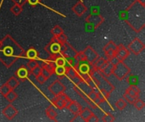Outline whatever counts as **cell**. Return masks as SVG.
<instances>
[{
	"mask_svg": "<svg viewBox=\"0 0 145 122\" xmlns=\"http://www.w3.org/2000/svg\"><path fill=\"white\" fill-rule=\"evenodd\" d=\"M23 54L24 49L9 35L0 41V61L7 68L11 67Z\"/></svg>",
	"mask_w": 145,
	"mask_h": 122,
	"instance_id": "cell-1",
	"label": "cell"
},
{
	"mask_svg": "<svg viewBox=\"0 0 145 122\" xmlns=\"http://www.w3.org/2000/svg\"><path fill=\"white\" fill-rule=\"evenodd\" d=\"M144 5L138 2H134L127 8L123 15L125 21L135 31L144 30L145 26V11Z\"/></svg>",
	"mask_w": 145,
	"mask_h": 122,
	"instance_id": "cell-2",
	"label": "cell"
},
{
	"mask_svg": "<svg viewBox=\"0 0 145 122\" xmlns=\"http://www.w3.org/2000/svg\"><path fill=\"white\" fill-rule=\"evenodd\" d=\"M91 78L95 85V87L100 90H105L110 93L115 90V87L108 80V77L105 76L100 71L95 70L91 76Z\"/></svg>",
	"mask_w": 145,
	"mask_h": 122,
	"instance_id": "cell-3",
	"label": "cell"
},
{
	"mask_svg": "<svg viewBox=\"0 0 145 122\" xmlns=\"http://www.w3.org/2000/svg\"><path fill=\"white\" fill-rule=\"evenodd\" d=\"M130 73L131 69L124 63V61H117L114 64V70L112 75H114L118 80H124L130 75Z\"/></svg>",
	"mask_w": 145,
	"mask_h": 122,
	"instance_id": "cell-4",
	"label": "cell"
},
{
	"mask_svg": "<svg viewBox=\"0 0 145 122\" xmlns=\"http://www.w3.org/2000/svg\"><path fill=\"white\" fill-rule=\"evenodd\" d=\"M104 50V53L105 54V57H106V59L110 62L112 61L116 56V50H117V45L113 42V41H110L103 48Z\"/></svg>",
	"mask_w": 145,
	"mask_h": 122,
	"instance_id": "cell-5",
	"label": "cell"
},
{
	"mask_svg": "<svg viewBox=\"0 0 145 122\" xmlns=\"http://www.w3.org/2000/svg\"><path fill=\"white\" fill-rule=\"evenodd\" d=\"M71 101V99L64 93L58 96H55V98L52 99L53 104L59 110H63L64 108H66L67 104Z\"/></svg>",
	"mask_w": 145,
	"mask_h": 122,
	"instance_id": "cell-6",
	"label": "cell"
},
{
	"mask_svg": "<svg viewBox=\"0 0 145 122\" xmlns=\"http://www.w3.org/2000/svg\"><path fill=\"white\" fill-rule=\"evenodd\" d=\"M144 43L139 38H135L129 43L127 49L130 53H133L135 55H138L144 49Z\"/></svg>",
	"mask_w": 145,
	"mask_h": 122,
	"instance_id": "cell-7",
	"label": "cell"
},
{
	"mask_svg": "<svg viewBox=\"0 0 145 122\" xmlns=\"http://www.w3.org/2000/svg\"><path fill=\"white\" fill-rule=\"evenodd\" d=\"M76 53L77 52L76 49L73 48V47L68 42H65L60 46V54L65 59H74Z\"/></svg>",
	"mask_w": 145,
	"mask_h": 122,
	"instance_id": "cell-8",
	"label": "cell"
},
{
	"mask_svg": "<svg viewBox=\"0 0 145 122\" xmlns=\"http://www.w3.org/2000/svg\"><path fill=\"white\" fill-rule=\"evenodd\" d=\"M104 21H105V18L98 14H91L86 18V22L88 25L93 26L94 29L98 28Z\"/></svg>",
	"mask_w": 145,
	"mask_h": 122,
	"instance_id": "cell-9",
	"label": "cell"
},
{
	"mask_svg": "<svg viewBox=\"0 0 145 122\" xmlns=\"http://www.w3.org/2000/svg\"><path fill=\"white\" fill-rule=\"evenodd\" d=\"M44 49L48 52V53L49 55L59 54V53H60V44L57 42L56 37H53L50 42L48 45L45 46Z\"/></svg>",
	"mask_w": 145,
	"mask_h": 122,
	"instance_id": "cell-10",
	"label": "cell"
},
{
	"mask_svg": "<svg viewBox=\"0 0 145 122\" xmlns=\"http://www.w3.org/2000/svg\"><path fill=\"white\" fill-rule=\"evenodd\" d=\"M48 90L54 96H58V95H59V94H61L66 91V87L62 82L56 80L48 87Z\"/></svg>",
	"mask_w": 145,
	"mask_h": 122,
	"instance_id": "cell-11",
	"label": "cell"
},
{
	"mask_svg": "<svg viewBox=\"0 0 145 122\" xmlns=\"http://www.w3.org/2000/svg\"><path fill=\"white\" fill-rule=\"evenodd\" d=\"M2 114L7 120H13L17 115H18V110H16L15 107H14L12 104H8L6 107H4L2 110Z\"/></svg>",
	"mask_w": 145,
	"mask_h": 122,
	"instance_id": "cell-12",
	"label": "cell"
},
{
	"mask_svg": "<svg viewBox=\"0 0 145 122\" xmlns=\"http://www.w3.org/2000/svg\"><path fill=\"white\" fill-rule=\"evenodd\" d=\"M129 54H130L129 50L123 44L117 45V50H116V59L118 61H124L126 59H127Z\"/></svg>",
	"mask_w": 145,
	"mask_h": 122,
	"instance_id": "cell-13",
	"label": "cell"
},
{
	"mask_svg": "<svg viewBox=\"0 0 145 122\" xmlns=\"http://www.w3.org/2000/svg\"><path fill=\"white\" fill-rule=\"evenodd\" d=\"M83 53H84V54H85V56H86L87 61H88V63H90V64H92V63L99 57L98 53H97L92 47H90V46L87 47V48L84 49Z\"/></svg>",
	"mask_w": 145,
	"mask_h": 122,
	"instance_id": "cell-14",
	"label": "cell"
},
{
	"mask_svg": "<svg viewBox=\"0 0 145 122\" xmlns=\"http://www.w3.org/2000/svg\"><path fill=\"white\" fill-rule=\"evenodd\" d=\"M88 10L87 6L82 2V1H78L73 7H72V11L76 14V15L77 16H82Z\"/></svg>",
	"mask_w": 145,
	"mask_h": 122,
	"instance_id": "cell-15",
	"label": "cell"
},
{
	"mask_svg": "<svg viewBox=\"0 0 145 122\" xmlns=\"http://www.w3.org/2000/svg\"><path fill=\"white\" fill-rule=\"evenodd\" d=\"M108 63H109V61H108L106 59H104V58H101V57L99 56V57L92 63V65H93V67L94 68L95 70L101 71V70L107 65Z\"/></svg>",
	"mask_w": 145,
	"mask_h": 122,
	"instance_id": "cell-16",
	"label": "cell"
},
{
	"mask_svg": "<svg viewBox=\"0 0 145 122\" xmlns=\"http://www.w3.org/2000/svg\"><path fill=\"white\" fill-rule=\"evenodd\" d=\"M66 108L69 110V111L71 113H72L74 115H79L81 110H82V106L80 105V104H78L76 101H73L71 100L66 106Z\"/></svg>",
	"mask_w": 145,
	"mask_h": 122,
	"instance_id": "cell-17",
	"label": "cell"
},
{
	"mask_svg": "<svg viewBox=\"0 0 145 122\" xmlns=\"http://www.w3.org/2000/svg\"><path fill=\"white\" fill-rule=\"evenodd\" d=\"M126 93L127 94H129L130 96L133 97L134 99H138L139 95H140V89L138 88V87L137 85H131L127 90Z\"/></svg>",
	"mask_w": 145,
	"mask_h": 122,
	"instance_id": "cell-18",
	"label": "cell"
},
{
	"mask_svg": "<svg viewBox=\"0 0 145 122\" xmlns=\"http://www.w3.org/2000/svg\"><path fill=\"white\" fill-rule=\"evenodd\" d=\"M93 89L96 91L98 99L101 101V103L105 102V101L109 99L110 94V93H108V92H106V91H105V90H100V89H99V88L97 89V87H94Z\"/></svg>",
	"mask_w": 145,
	"mask_h": 122,
	"instance_id": "cell-19",
	"label": "cell"
},
{
	"mask_svg": "<svg viewBox=\"0 0 145 122\" xmlns=\"http://www.w3.org/2000/svg\"><path fill=\"white\" fill-rule=\"evenodd\" d=\"M28 74H29V70L24 66L19 68L15 72V76H17V77H19L22 81H24V80H25L27 78Z\"/></svg>",
	"mask_w": 145,
	"mask_h": 122,
	"instance_id": "cell-20",
	"label": "cell"
},
{
	"mask_svg": "<svg viewBox=\"0 0 145 122\" xmlns=\"http://www.w3.org/2000/svg\"><path fill=\"white\" fill-rule=\"evenodd\" d=\"M45 113H46L47 116H48L50 120H52V121H57V116H58V115H57V112L55 111V110L54 109V107H53L52 105L48 106V107L46 109Z\"/></svg>",
	"mask_w": 145,
	"mask_h": 122,
	"instance_id": "cell-21",
	"label": "cell"
},
{
	"mask_svg": "<svg viewBox=\"0 0 145 122\" xmlns=\"http://www.w3.org/2000/svg\"><path fill=\"white\" fill-rule=\"evenodd\" d=\"M113 70H114V63H112V62H109L108 64H107V65L100 71L105 76H106V77H109L110 76H111L112 75V73H113Z\"/></svg>",
	"mask_w": 145,
	"mask_h": 122,
	"instance_id": "cell-22",
	"label": "cell"
},
{
	"mask_svg": "<svg viewBox=\"0 0 145 122\" xmlns=\"http://www.w3.org/2000/svg\"><path fill=\"white\" fill-rule=\"evenodd\" d=\"M93 114V111H92L90 109H88V108H84V109H82V110H81L79 115H80V117L82 119L83 121L88 122V120L89 119V117H90Z\"/></svg>",
	"mask_w": 145,
	"mask_h": 122,
	"instance_id": "cell-23",
	"label": "cell"
},
{
	"mask_svg": "<svg viewBox=\"0 0 145 122\" xmlns=\"http://www.w3.org/2000/svg\"><path fill=\"white\" fill-rule=\"evenodd\" d=\"M6 84L9 87V88H10L11 90H14V89H15V88L20 85V81H19L15 76H12V77H10V78L7 81Z\"/></svg>",
	"mask_w": 145,
	"mask_h": 122,
	"instance_id": "cell-24",
	"label": "cell"
},
{
	"mask_svg": "<svg viewBox=\"0 0 145 122\" xmlns=\"http://www.w3.org/2000/svg\"><path fill=\"white\" fill-rule=\"evenodd\" d=\"M78 74V72L75 70V68L71 65H69V66H65V76H67L71 80L76 76V75Z\"/></svg>",
	"mask_w": 145,
	"mask_h": 122,
	"instance_id": "cell-25",
	"label": "cell"
},
{
	"mask_svg": "<svg viewBox=\"0 0 145 122\" xmlns=\"http://www.w3.org/2000/svg\"><path fill=\"white\" fill-rule=\"evenodd\" d=\"M4 98L6 99V100L8 102V103H12L14 102L17 98H18V94L14 91V90H10L5 96Z\"/></svg>",
	"mask_w": 145,
	"mask_h": 122,
	"instance_id": "cell-26",
	"label": "cell"
},
{
	"mask_svg": "<svg viewBox=\"0 0 145 122\" xmlns=\"http://www.w3.org/2000/svg\"><path fill=\"white\" fill-rule=\"evenodd\" d=\"M127 102L124 99H121L117 100L116 103V107L119 110H123L127 107Z\"/></svg>",
	"mask_w": 145,
	"mask_h": 122,
	"instance_id": "cell-27",
	"label": "cell"
},
{
	"mask_svg": "<svg viewBox=\"0 0 145 122\" xmlns=\"http://www.w3.org/2000/svg\"><path fill=\"white\" fill-rule=\"evenodd\" d=\"M54 64H55L56 66H64V65H65V64H66V59H65V57H63V56L60 54V55H59V56L56 58V59L54 60Z\"/></svg>",
	"mask_w": 145,
	"mask_h": 122,
	"instance_id": "cell-28",
	"label": "cell"
},
{
	"mask_svg": "<svg viewBox=\"0 0 145 122\" xmlns=\"http://www.w3.org/2000/svg\"><path fill=\"white\" fill-rule=\"evenodd\" d=\"M86 60H87V59H86V56H85L83 51L77 53L76 55V57L74 58L75 64H76V63H78V62H82V61H86ZM75 64H74V65H75ZM73 66H74V65H73Z\"/></svg>",
	"mask_w": 145,
	"mask_h": 122,
	"instance_id": "cell-29",
	"label": "cell"
},
{
	"mask_svg": "<svg viewBox=\"0 0 145 122\" xmlns=\"http://www.w3.org/2000/svg\"><path fill=\"white\" fill-rule=\"evenodd\" d=\"M10 11L14 14V15H19L21 12H22V6L18 5V4H14L11 8H10Z\"/></svg>",
	"mask_w": 145,
	"mask_h": 122,
	"instance_id": "cell-30",
	"label": "cell"
},
{
	"mask_svg": "<svg viewBox=\"0 0 145 122\" xmlns=\"http://www.w3.org/2000/svg\"><path fill=\"white\" fill-rule=\"evenodd\" d=\"M26 57L30 59H36L37 57V52L35 48H30L26 53Z\"/></svg>",
	"mask_w": 145,
	"mask_h": 122,
	"instance_id": "cell-31",
	"label": "cell"
},
{
	"mask_svg": "<svg viewBox=\"0 0 145 122\" xmlns=\"http://www.w3.org/2000/svg\"><path fill=\"white\" fill-rule=\"evenodd\" d=\"M55 37H56L57 42L60 44V46L63 45V44H65V42H67V37H66V35L64 32L61 33V34H59V36Z\"/></svg>",
	"mask_w": 145,
	"mask_h": 122,
	"instance_id": "cell-32",
	"label": "cell"
},
{
	"mask_svg": "<svg viewBox=\"0 0 145 122\" xmlns=\"http://www.w3.org/2000/svg\"><path fill=\"white\" fill-rule=\"evenodd\" d=\"M133 105H134V107L137 109V110H142L145 107V103L143 101V100H140L139 99H136L135 100V102L133 103Z\"/></svg>",
	"mask_w": 145,
	"mask_h": 122,
	"instance_id": "cell-33",
	"label": "cell"
},
{
	"mask_svg": "<svg viewBox=\"0 0 145 122\" xmlns=\"http://www.w3.org/2000/svg\"><path fill=\"white\" fill-rule=\"evenodd\" d=\"M63 29L59 26V25H55L52 30H51V33L53 35V37H57L59 34L63 33Z\"/></svg>",
	"mask_w": 145,
	"mask_h": 122,
	"instance_id": "cell-34",
	"label": "cell"
},
{
	"mask_svg": "<svg viewBox=\"0 0 145 122\" xmlns=\"http://www.w3.org/2000/svg\"><path fill=\"white\" fill-rule=\"evenodd\" d=\"M54 73L59 76H64L65 74V65H64V66H56Z\"/></svg>",
	"mask_w": 145,
	"mask_h": 122,
	"instance_id": "cell-35",
	"label": "cell"
},
{
	"mask_svg": "<svg viewBox=\"0 0 145 122\" xmlns=\"http://www.w3.org/2000/svg\"><path fill=\"white\" fill-rule=\"evenodd\" d=\"M127 82L131 85H137L138 83V77L136 75H131L127 78Z\"/></svg>",
	"mask_w": 145,
	"mask_h": 122,
	"instance_id": "cell-36",
	"label": "cell"
},
{
	"mask_svg": "<svg viewBox=\"0 0 145 122\" xmlns=\"http://www.w3.org/2000/svg\"><path fill=\"white\" fill-rule=\"evenodd\" d=\"M10 90H11V89L9 88V87H8L6 83L3 84V85L0 87V93H1V95H3V97H4Z\"/></svg>",
	"mask_w": 145,
	"mask_h": 122,
	"instance_id": "cell-37",
	"label": "cell"
},
{
	"mask_svg": "<svg viewBox=\"0 0 145 122\" xmlns=\"http://www.w3.org/2000/svg\"><path fill=\"white\" fill-rule=\"evenodd\" d=\"M39 64H38V61L37 59H30L29 62L27 63L26 66H27V69H29L30 70H32L33 68H35L36 66H37Z\"/></svg>",
	"mask_w": 145,
	"mask_h": 122,
	"instance_id": "cell-38",
	"label": "cell"
},
{
	"mask_svg": "<svg viewBox=\"0 0 145 122\" xmlns=\"http://www.w3.org/2000/svg\"><path fill=\"white\" fill-rule=\"evenodd\" d=\"M102 121L105 122H113L115 121V116L111 114H106L103 116Z\"/></svg>",
	"mask_w": 145,
	"mask_h": 122,
	"instance_id": "cell-39",
	"label": "cell"
},
{
	"mask_svg": "<svg viewBox=\"0 0 145 122\" xmlns=\"http://www.w3.org/2000/svg\"><path fill=\"white\" fill-rule=\"evenodd\" d=\"M42 72V66H40L39 65L37 66H36L35 68H33L32 70H31V73L35 76V77H37L38 75H40Z\"/></svg>",
	"mask_w": 145,
	"mask_h": 122,
	"instance_id": "cell-40",
	"label": "cell"
},
{
	"mask_svg": "<svg viewBox=\"0 0 145 122\" xmlns=\"http://www.w3.org/2000/svg\"><path fill=\"white\" fill-rule=\"evenodd\" d=\"M123 99H124L127 103H129V104H133V103H134L135 100H136V99H134L133 97L130 96V95L127 94V93H125L123 94Z\"/></svg>",
	"mask_w": 145,
	"mask_h": 122,
	"instance_id": "cell-41",
	"label": "cell"
},
{
	"mask_svg": "<svg viewBox=\"0 0 145 122\" xmlns=\"http://www.w3.org/2000/svg\"><path fill=\"white\" fill-rule=\"evenodd\" d=\"M71 81H72V82H73L77 86V85H79L81 82H83V79L82 78V76H81L79 74H77L76 76H74V77L71 79Z\"/></svg>",
	"mask_w": 145,
	"mask_h": 122,
	"instance_id": "cell-42",
	"label": "cell"
},
{
	"mask_svg": "<svg viewBox=\"0 0 145 122\" xmlns=\"http://www.w3.org/2000/svg\"><path fill=\"white\" fill-rule=\"evenodd\" d=\"M88 98L89 99H91L92 101H94L95 99H97V98H98V96H97V93H96V91L94 90V89H93L88 95Z\"/></svg>",
	"mask_w": 145,
	"mask_h": 122,
	"instance_id": "cell-43",
	"label": "cell"
},
{
	"mask_svg": "<svg viewBox=\"0 0 145 122\" xmlns=\"http://www.w3.org/2000/svg\"><path fill=\"white\" fill-rule=\"evenodd\" d=\"M36 79H37V82L40 84V85H42V84H44L45 82H46V81L48 80L46 77H44L42 74H40V75H38L37 77H36Z\"/></svg>",
	"mask_w": 145,
	"mask_h": 122,
	"instance_id": "cell-44",
	"label": "cell"
},
{
	"mask_svg": "<svg viewBox=\"0 0 145 122\" xmlns=\"http://www.w3.org/2000/svg\"><path fill=\"white\" fill-rule=\"evenodd\" d=\"M41 74H42L44 77H46L47 79H48V78L52 76V74H51L47 69H45L44 67H42V72H41Z\"/></svg>",
	"mask_w": 145,
	"mask_h": 122,
	"instance_id": "cell-45",
	"label": "cell"
},
{
	"mask_svg": "<svg viewBox=\"0 0 145 122\" xmlns=\"http://www.w3.org/2000/svg\"><path fill=\"white\" fill-rule=\"evenodd\" d=\"M99 121V118H98L94 114H93V115L89 117V119L88 120V122H98Z\"/></svg>",
	"mask_w": 145,
	"mask_h": 122,
	"instance_id": "cell-46",
	"label": "cell"
},
{
	"mask_svg": "<svg viewBox=\"0 0 145 122\" xmlns=\"http://www.w3.org/2000/svg\"><path fill=\"white\" fill-rule=\"evenodd\" d=\"M11 1L14 2L15 4L20 5V6H23V5L27 2V0H11Z\"/></svg>",
	"mask_w": 145,
	"mask_h": 122,
	"instance_id": "cell-47",
	"label": "cell"
},
{
	"mask_svg": "<svg viewBox=\"0 0 145 122\" xmlns=\"http://www.w3.org/2000/svg\"><path fill=\"white\" fill-rule=\"evenodd\" d=\"M27 2H28L31 5L35 6V5H37V4L39 3V0H27Z\"/></svg>",
	"mask_w": 145,
	"mask_h": 122,
	"instance_id": "cell-48",
	"label": "cell"
},
{
	"mask_svg": "<svg viewBox=\"0 0 145 122\" xmlns=\"http://www.w3.org/2000/svg\"><path fill=\"white\" fill-rule=\"evenodd\" d=\"M136 2H138V3H139L140 4L145 6V0H136Z\"/></svg>",
	"mask_w": 145,
	"mask_h": 122,
	"instance_id": "cell-49",
	"label": "cell"
}]
</instances>
